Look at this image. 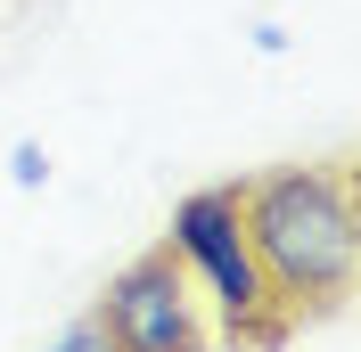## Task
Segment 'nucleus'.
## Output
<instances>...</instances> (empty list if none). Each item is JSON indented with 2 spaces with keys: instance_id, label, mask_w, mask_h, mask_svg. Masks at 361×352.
Instances as JSON below:
<instances>
[{
  "instance_id": "obj_6",
  "label": "nucleus",
  "mask_w": 361,
  "mask_h": 352,
  "mask_svg": "<svg viewBox=\"0 0 361 352\" xmlns=\"http://www.w3.org/2000/svg\"><path fill=\"white\" fill-rule=\"evenodd\" d=\"M255 49L263 58H288V25H255Z\"/></svg>"
},
{
  "instance_id": "obj_4",
  "label": "nucleus",
  "mask_w": 361,
  "mask_h": 352,
  "mask_svg": "<svg viewBox=\"0 0 361 352\" xmlns=\"http://www.w3.org/2000/svg\"><path fill=\"white\" fill-rule=\"evenodd\" d=\"M8 180H17V189H42L49 180V148L42 139H17V148H8Z\"/></svg>"
},
{
  "instance_id": "obj_1",
  "label": "nucleus",
  "mask_w": 361,
  "mask_h": 352,
  "mask_svg": "<svg viewBox=\"0 0 361 352\" xmlns=\"http://www.w3.org/2000/svg\"><path fill=\"white\" fill-rule=\"evenodd\" d=\"M238 221L288 328L329 320L361 279V197L353 164H279L238 180Z\"/></svg>"
},
{
  "instance_id": "obj_3",
  "label": "nucleus",
  "mask_w": 361,
  "mask_h": 352,
  "mask_svg": "<svg viewBox=\"0 0 361 352\" xmlns=\"http://www.w3.org/2000/svg\"><path fill=\"white\" fill-rule=\"evenodd\" d=\"M99 328H107L115 352H214V320H205V295L197 279L180 270L173 246H148L132 263L107 279L99 311H90Z\"/></svg>"
},
{
  "instance_id": "obj_2",
  "label": "nucleus",
  "mask_w": 361,
  "mask_h": 352,
  "mask_svg": "<svg viewBox=\"0 0 361 352\" xmlns=\"http://www.w3.org/2000/svg\"><path fill=\"white\" fill-rule=\"evenodd\" d=\"M164 246L180 254V270L197 279V295L214 303V328L230 336L238 352H279L288 344V311L271 295L263 263H255L247 246V221H238V180H214V189H189L173 205V230Z\"/></svg>"
},
{
  "instance_id": "obj_5",
  "label": "nucleus",
  "mask_w": 361,
  "mask_h": 352,
  "mask_svg": "<svg viewBox=\"0 0 361 352\" xmlns=\"http://www.w3.org/2000/svg\"><path fill=\"white\" fill-rule=\"evenodd\" d=\"M42 352H115V344H107V328H99V320H74V328L58 336V344H42Z\"/></svg>"
}]
</instances>
